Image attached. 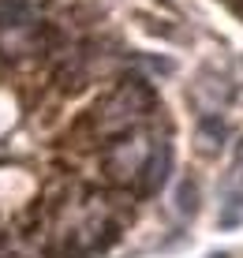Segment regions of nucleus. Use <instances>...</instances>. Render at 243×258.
Listing matches in <instances>:
<instances>
[{
	"mask_svg": "<svg viewBox=\"0 0 243 258\" xmlns=\"http://www.w3.org/2000/svg\"><path fill=\"white\" fill-rule=\"evenodd\" d=\"M176 210L184 213V217H191L195 210H199V187H195V180H184L176 191Z\"/></svg>",
	"mask_w": 243,
	"mask_h": 258,
	"instance_id": "nucleus-4",
	"label": "nucleus"
},
{
	"mask_svg": "<svg viewBox=\"0 0 243 258\" xmlns=\"http://www.w3.org/2000/svg\"><path fill=\"white\" fill-rule=\"evenodd\" d=\"M168 172H172V142L161 139V142H157V150H154V157H150V165H146V180H142L146 195H157L161 187H165Z\"/></svg>",
	"mask_w": 243,
	"mask_h": 258,
	"instance_id": "nucleus-2",
	"label": "nucleus"
},
{
	"mask_svg": "<svg viewBox=\"0 0 243 258\" xmlns=\"http://www.w3.org/2000/svg\"><path fill=\"white\" fill-rule=\"evenodd\" d=\"M224 135H228V131H224V123H221L217 116H206V120L199 123V150H202V154H217L221 142H224Z\"/></svg>",
	"mask_w": 243,
	"mask_h": 258,
	"instance_id": "nucleus-3",
	"label": "nucleus"
},
{
	"mask_svg": "<svg viewBox=\"0 0 243 258\" xmlns=\"http://www.w3.org/2000/svg\"><path fill=\"white\" fill-rule=\"evenodd\" d=\"M124 60L75 12L0 0V258H94L139 191L116 187L97 131Z\"/></svg>",
	"mask_w": 243,
	"mask_h": 258,
	"instance_id": "nucleus-1",
	"label": "nucleus"
}]
</instances>
